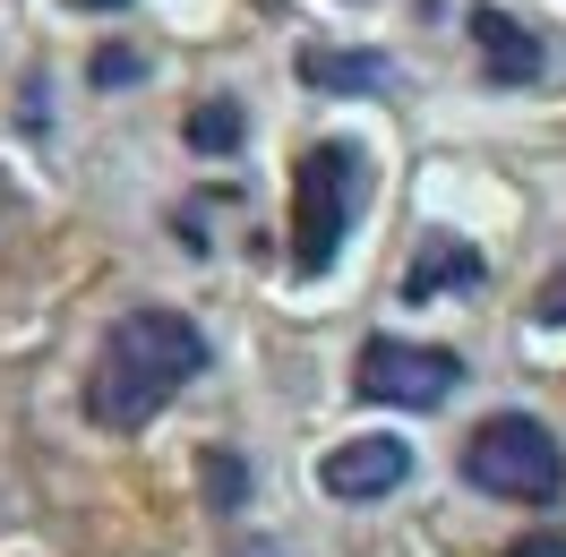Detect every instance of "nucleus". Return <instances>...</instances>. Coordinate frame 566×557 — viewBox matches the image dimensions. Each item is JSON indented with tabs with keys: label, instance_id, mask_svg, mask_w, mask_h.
I'll return each instance as SVG.
<instances>
[{
	"label": "nucleus",
	"instance_id": "nucleus-1",
	"mask_svg": "<svg viewBox=\"0 0 566 557\" xmlns=\"http://www.w3.org/2000/svg\"><path fill=\"white\" fill-rule=\"evenodd\" d=\"M207 369V335L180 309H129L104 326L86 369V420L95 429H146L172 412V395Z\"/></svg>",
	"mask_w": 566,
	"mask_h": 557
},
{
	"label": "nucleus",
	"instance_id": "nucleus-2",
	"mask_svg": "<svg viewBox=\"0 0 566 557\" xmlns=\"http://www.w3.org/2000/svg\"><path fill=\"white\" fill-rule=\"evenodd\" d=\"M463 481L481 497H506V506H549L566 488V454L532 412H490L463 438Z\"/></svg>",
	"mask_w": 566,
	"mask_h": 557
},
{
	"label": "nucleus",
	"instance_id": "nucleus-3",
	"mask_svg": "<svg viewBox=\"0 0 566 557\" xmlns=\"http://www.w3.org/2000/svg\"><path fill=\"white\" fill-rule=\"evenodd\" d=\"M360 189H369L360 146L335 138V146L301 155V172H292V266L301 275L335 266V249H344V232H353V214H360Z\"/></svg>",
	"mask_w": 566,
	"mask_h": 557
},
{
	"label": "nucleus",
	"instance_id": "nucleus-4",
	"mask_svg": "<svg viewBox=\"0 0 566 557\" xmlns=\"http://www.w3.org/2000/svg\"><path fill=\"white\" fill-rule=\"evenodd\" d=\"M463 360L447 344H403V335H369L353 360V395L360 403H387V412H438L455 403Z\"/></svg>",
	"mask_w": 566,
	"mask_h": 557
},
{
	"label": "nucleus",
	"instance_id": "nucleus-5",
	"mask_svg": "<svg viewBox=\"0 0 566 557\" xmlns=\"http://www.w3.org/2000/svg\"><path fill=\"white\" fill-rule=\"evenodd\" d=\"M412 481V446L403 438H344V446L318 463V488L326 497H344V506H369V497H387V488Z\"/></svg>",
	"mask_w": 566,
	"mask_h": 557
},
{
	"label": "nucleus",
	"instance_id": "nucleus-6",
	"mask_svg": "<svg viewBox=\"0 0 566 557\" xmlns=\"http://www.w3.org/2000/svg\"><path fill=\"white\" fill-rule=\"evenodd\" d=\"M472 52H481V70H490V86H532L541 77V35L532 27H515L506 9H472Z\"/></svg>",
	"mask_w": 566,
	"mask_h": 557
},
{
	"label": "nucleus",
	"instance_id": "nucleus-7",
	"mask_svg": "<svg viewBox=\"0 0 566 557\" xmlns=\"http://www.w3.org/2000/svg\"><path fill=\"white\" fill-rule=\"evenodd\" d=\"M447 283H463V292L481 283V249H472V241H429V249H421V266L403 275V301H438Z\"/></svg>",
	"mask_w": 566,
	"mask_h": 557
},
{
	"label": "nucleus",
	"instance_id": "nucleus-8",
	"mask_svg": "<svg viewBox=\"0 0 566 557\" xmlns=\"http://www.w3.org/2000/svg\"><path fill=\"white\" fill-rule=\"evenodd\" d=\"M301 77L326 86V95H378L395 70L378 61V52H301Z\"/></svg>",
	"mask_w": 566,
	"mask_h": 557
},
{
	"label": "nucleus",
	"instance_id": "nucleus-9",
	"mask_svg": "<svg viewBox=\"0 0 566 557\" xmlns=\"http://www.w3.org/2000/svg\"><path fill=\"white\" fill-rule=\"evenodd\" d=\"M189 146H198V155H232V146H241V104L189 112Z\"/></svg>",
	"mask_w": 566,
	"mask_h": 557
},
{
	"label": "nucleus",
	"instance_id": "nucleus-10",
	"mask_svg": "<svg viewBox=\"0 0 566 557\" xmlns=\"http://www.w3.org/2000/svg\"><path fill=\"white\" fill-rule=\"evenodd\" d=\"M207 481H214V515H241V497H249L241 454H232V446H207Z\"/></svg>",
	"mask_w": 566,
	"mask_h": 557
},
{
	"label": "nucleus",
	"instance_id": "nucleus-11",
	"mask_svg": "<svg viewBox=\"0 0 566 557\" xmlns=\"http://www.w3.org/2000/svg\"><path fill=\"white\" fill-rule=\"evenodd\" d=\"M532 326H566V266L541 283V292H532Z\"/></svg>",
	"mask_w": 566,
	"mask_h": 557
},
{
	"label": "nucleus",
	"instance_id": "nucleus-12",
	"mask_svg": "<svg viewBox=\"0 0 566 557\" xmlns=\"http://www.w3.org/2000/svg\"><path fill=\"white\" fill-rule=\"evenodd\" d=\"M138 70H146L138 52H95V77H104V86H120V77H138Z\"/></svg>",
	"mask_w": 566,
	"mask_h": 557
},
{
	"label": "nucleus",
	"instance_id": "nucleus-13",
	"mask_svg": "<svg viewBox=\"0 0 566 557\" xmlns=\"http://www.w3.org/2000/svg\"><path fill=\"white\" fill-rule=\"evenodd\" d=\"M77 9H112V0H77Z\"/></svg>",
	"mask_w": 566,
	"mask_h": 557
},
{
	"label": "nucleus",
	"instance_id": "nucleus-14",
	"mask_svg": "<svg viewBox=\"0 0 566 557\" xmlns=\"http://www.w3.org/2000/svg\"><path fill=\"white\" fill-rule=\"evenodd\" d=\"M0 207H9V180H0Z\"/></svg>",
	"mask_w": 566,
	"mask_h": 557
}]
</instances>
